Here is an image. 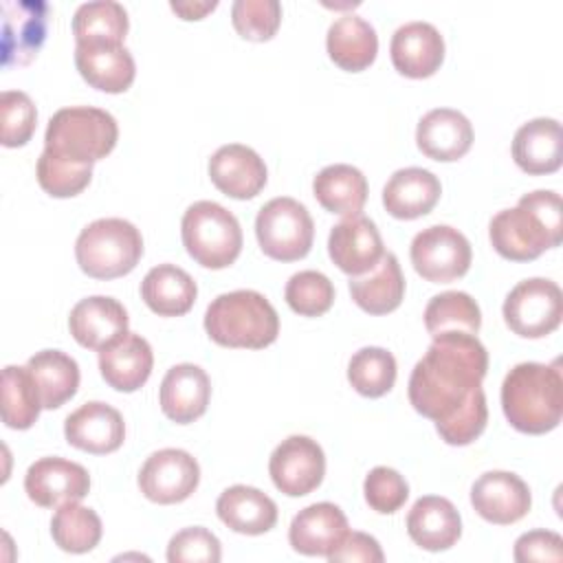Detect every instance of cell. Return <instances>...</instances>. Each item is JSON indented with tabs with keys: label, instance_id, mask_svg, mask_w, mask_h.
Masks as SVG:
<instances>
[{
	"label": "cell",
	"instance_id": "cell-1",
	"mask_svg": "<svg viewBox=\"0 0 563 563\" xmlns=\"http://www.w3.org/2000/svg\"><path fill=\"white\" fill-rule=\"evenodd\" d=\"M488 369V352L477 334H435L424 356L413 365L407 394L411 407L433 422L449 418Z\"/></svg>",
	"mask_w": 563,
	"mask_h": 563
},
{
	"label": "cell",
	"instance_id": "cell-2",
	"mask_svg": "<svg viewBox=\"0 0 563 563\" xmlns=\"http://www.w3.org/2000/svg\"><path fill=\"white\" fill-rule=\"evenodd\" d=\"M493 249L510 262L537 260L543 251L561 244V196L552 189L523 194L512 209H501L488 224Z\"/></svg>",
	"mask_w": 563,
	"mask_h": 563
},
{
	"label": "cell",
	"instance_id": "cell-3",
	"mask_svg": "<svg viewBox=\"0 0 563 563\" xmlns=\"http://www.w3.org/2000/svg\"><path fill=\"white\" fill-rule=\"evenodd\" d=\"M501 409L510 427L541 435L559 427L563 413V376L559 361L519 363L501 383Z\"/></svg>",
	"mask_w": 563,
	"mask_h": 563
},
{
	"label": "cell",
	"instance_id": "cell-4",
	"mask_svg": "<svg viewBox=\"0 0 563 563\" xmlns=\"http://www.w3.org/2000/svg\"><path fill=\"white\" fill-rule=\"evenodd\" d=\"M205 330L222 347L262 350L275 343L279 317L262 292L240 288L218 295L207 306Z\"/></svg>",
	"mask_w": 563,
	"mask_h": 563
},
{
	"label": "cell",
	"instance_id": "cell-5",
	"mask_svg": "<svg viewBox=\"0 0 563 563\" xmlns=\"http://www.w3.org/2000/svg\"><path fill=\"white\" fill-rule=\"evenodd\" d=\"M117 139L119 125L110 112L92 106H70L48 119L44 152L77 165H92L114 150Z\"/></svg>",
	"mask_w": 563,
	"mask_h": 563
},
{
	"label": "cell",
	"instance_id": "cell-6",
	"mask_svg": "<svg viewBox=\"0 0 563 563\" xmlns=\"http://www.w3.org/2000/svg\"><path fill=\"white\" fill-rule=\"evenodd\" d=\"M143 255L141 231L123 218H99L75 242L79 268L95 279H117L134 271Z\"/></svg>",
	"mask_w": 563,
	"mask_h": 563
},
{
	"label": "cell",
	"instance_id": "cell-7",
	"mask_svg": "<svg viewBox=\"0 0 563 563\" xmlns=\"http://www.w3.org/2000/svg\"><path fill=\"white\" fill-rule=\"evenodd\" d=\"M180 238L191 260L205 268H227L242 251V227L238 218L213 200L187 207L180 220Z\"/></svg>",
	"mask_w": 563,
	"mask_h": 563
},
{
	"label": "cell",
	"instance_id": "cell-8",
	"mask_svg": "<svg viewBox=\"0 0 563 563\" xmlns=\"http://www.w3.org/2000/svg\"><path fill=\"white\" fill-rule=\"evenodd\" d=\"M255 235L264 255L277 262H295L308 255L314 240V222L299 200L277 196L257 211Z\"/></svg>",
	"mask_w": 563,
	"mask_h": 563
},
{
	"label": "cell",
	"instance_id": "cell-9",
	"mask_svg": "<svg viewBox=\"0 0 563 563\" xmlns=\"http://www.w3.org/2000/svg\"><path fill=\"white\" fill-rule=\"evenodd\" d=\"M506 325L523 339H541L561 325L563 295L556 282L545 277L521 279L504 299Z\"/></svg>",
	"mask_w": 563,
	"mask_h": 563
},
{
	"label": "cell",
	"instance_id": "cell-10",
	"mask_svg": "<svg viewBox=\"0 0 563 563\" xmlns=\"http://www.w3.org/2000/svg\"><path fill=\"white\" fill-rule=\"evenodd\" d=\"M416 273L433 284H449L466 275L473 251L466 235L449 224H431L418 231L409 246Z\"/></svg>",
	"mask_w": 563,
	"mask_h": 563
},
{
	"label": "cell",
	"instance_id": "cell-11",
	"mask_svg": "<svg viewBox=\"0 0 563 563\" xmlns=\"http://www.w3.org/2000/svg\"><path fill=\"white\" fill-rule=\"evenodd\" d=\"M268 473L279 493L288 497H303L323 482V449L308 435H288L271 453Z\"/></svg>",
	"mask_w": 563,
	"mask_h": 563
},
{
	"label": "cell",
	"instance_id": "cell-12",
	"mask_svg": "<svg viewBox=\"0 0 563 563\" xmlns=\"http://www.w3.org/2000/svg\"><path fill=\"white\" fill-rule=\"evenodd\" d=\"M200 482L196 457L183 449L154 451L139 471V488L154 504H178L191 497Z\"/></svg>",
	"mask_w": 563,
	"mask_h": 563
},
{
	"label": "cell",
	"instance_id": "cell-13",
	"mask_svg": "<svg viewBox=\"0 0 563 563\" xmlns=\"http://www.w3.org/2000/svg\"><path fill=\"white\" fill-rule=\"evenodd\" d=\"M2 11V64L24 66L33 62L46 40L48 4L42 0H4Z\"/></svg>",
	"mask_w": 563,
	"mask_h": 563
},
{
	"label": "cell",
	"instance_id": "cell-14",
	"mask_svg": "<svg viewBox=\"0 0 563 563\" xmlns=\"http://www.w3.org/2000/svg\"><path fill=\"white\" fill-rule=\"evenodd\" d=\"M29 499L42 508H59L68 501H81L90 490L88 471L64 457H40L24 475Z\"/></svg>",
	"mask_w": 563,
	"mask_h": 563
},
{
	"label": "cell",
	"instance_id": "cell-15",
	"mask_svg": "<svg viewBox=\"0 0 563 563\" xmlns=\"http://www.w3.org/2000/svg\"><path fill=\"white\" fill-rule=\"evenodd\" d=\"M475 512L497 526H510L523 519L532 506L528 484L510 471H486L471 486Z\"/></svg>",
	"mask_w": 563,
	"mask_h": 563
},
{
	"label": "cell",
	"instance_id": "cell-16",
	"mask_svg": "<svg viewBox=\"0 0 563 563\" xmlns=\"http://www.w3.org/2000/svg\"><path fill=\"white\" fill-rule=\"evenodd\" d=\"M64 435L66 442L79 451L106 455L123 444L125 422L112 405L90 400L66 416Z\"/></svg>",
	"mask_w": 563,
	"mask_h": 563
},
{
	"label": "cell",
	"instance_id": "cell-17",
	"mask_svg": "<svg viewBox=\"0 0 563 563\" xmlns=\"http://www.w3.org/2000/svg\"><path fill=\"white\" fill-rule=\"evenodd\" d=\"M211 183L229 198L249 200L255 198L268 178L262 156L242 143H229L218 147L209 158Z\"/></svg>",
	"mask_w": 563,
	"mask_h": 563
},
{
	"label": "cell",
	"instance_id": "cell-18",
	"mask_svg": "<svg viewBox=\"0 0 563 563\" xmlns=\"http://www.w3.org/2000/svg\"><path fill=\"white\" fill-rule=\"evenodd\" d=\"M394 68L411 79L431 77L444 62V37L431 22L400 24L389 42Z\"/></svg>",
	"mask_w": 563,
	"mask_h": 563
},
{
	"label": "cell",
	"instance_id": "cell-19",
	"mask_svg": "<svg viewBox=\"0 0 563 563\" xmlns=\"http://www.w3.org/2000/svg\"><path fill=\"white\" fill-rule=\"evenodd\" d=\"M330 260L350 277L372 271L385 249L376 224L365 216H350L332 227L328 235Z\"/></svg>",
	"mask_w": 563,
	"mask_h": 563
},
{
	"label": "cell",
	"instance_id": "cell-20",
	"mask_svg": "<svg viewBox=\"0 0 563 563\" xmlns=\"http://www.w3.org/2000/svg\"><path fill=\"white\" fill-rule=\"evenodd\" d=\"M128 310L121 301L106 295L79 299L68 317L73 339L88 350H103L128 332Z\"/></svg>",
	"mask_w": 563,
	"mask_h": 563
},
{
	"label": "cell",
	"instance_id": "cell-21",
	"mask_svg": "<svg viewBox=\"0 0 563 563\" xmlns=\"http://www.w3.org/2000/svg\"><path fill=\"white\" fill-rule=\"evenodd\" d=\"M209 398L211 380L207 372L194 363H178L169 367L161 380V409L176 424H189L198 420L207 411Z\"/></svg>",
	"mask_w": 563,
	"mask_h": 563
},
{
	"label": "cell",
	"instance_id": "cell-22",
	"mask_svg": "<svg viewBox=\"0 0 563 563\" xmlns=\"http://www.w3.org/2000/svg\"><path fill=\"white\" fill-rule=\"evenodd\" d=\"M350 532L347 517L336 504L319 501L299 510L288 528V541L303 556H328Z\"/></svg>",
	"mask_w": 563,
	"mask_h": 563
},
{
	"label": "cell",
	"instance_id": "cell-23",
	"mask_svg": "<svg viewBox=\"0 0 563 563\" xmlns=\"http://www.w3.org/2000/svg\"><path fill=\"white\" fill-rule=\"evenodd\" d=\"M75 66L79 75L101 92H125L134 77L136 64L123 44H75Z\"/></svg>",
	"mask_w": 563,
	"mask_h": 563
},
{
	"label": "cell",
	"instance_id": "cell-24",
	"mask_svg": "<svg viewBox=\"0 0 563 563\" xmlns=\"http://www.w3.org/2000/svg\"><path fill=\"white\" fill-rule=\"evenodd\" d=\"M154 354L147 339L136 332H125L108 347L99 350V372L117 391H136L152 374Z\"/></svg>",
	"mask_w": 563,
	"mask_h": 563
},
{
	"label": "cell",
	"instance_id": "cell-25",
	"mask_svg": "<svg viewBox=\"0 0 563 563\" xmlns=\"http://www.w3.org/2000/svg\"><path fill=\"white\" fill-rule=\"evenodd\" d=\"M407 532L418 548L442 552L462 537V517L446 497L424 495L413 501L407 515Z\"/></svg>",
	"mask_w": 563,
	"mask_h": 563
},
{
	"label": "cell",
	"instance_id": "cell-26",
	"mask_svg": "<svg viewBox=\"0 0 563 563\" xmlns=\"http://www.w3.org/2000/svg\"><path fill=\"white\" fill-rule=\"evenodd\" d=\"M416 143L433 161H457L473 145V125L460 110L433 108L418 121Z\"/></svg>",
	"mask_w": 563,
	"mask_h": 563
},
{
	"label": "cell",
	"instance_id": "cell-27",
	"mask_svg": "<svg viewBox=\"0 0 563 563\" xmlns=\"http://www.w3.org/2000/svg\"><path fill=\"white\" fill-rule=\"evenodd\" d=\"M512 158L526 174H552L563 163L561 123L550 117H537L523 123L512 139Z\"/></svg>",
	"mask_w": 563,
	"mask_h": 563
},
{
	"label": "cell",
	"instance_id": "cell-28",
	"mask_svg": "<svg viewBox=\"0 0 563 563\" xmlns=\"http://www.w3.org/2000/svg\"><path fill=\"white\" fill-rule=\"evenodd\" d=\"M442 185L438 176L422 167H402L389 176L383 187V205L398 220L427 216L440 200Z\"/></svg>",
	"mask_w": 563,
	"mask_h": 563
},
{
	"label": "cell",
	"instance_id": "cell-29",
	"mask_svg": "<svg viewBox=\"0 0 563 563\" xmlns=\"http://www.w3.org/2000/svg\"><path fill=\"white\" fill-rule=\"evenodd\" d=\"M220 521L240 534H264L277 523V504L255 486L235 484L220 493L216 501Z\"/></svg>",
	"mask_w": 563,
	"mask_h": 563
},
{
	"label": "cell",
	"instance_id": "cell-30",
	"mask_svg": "<svg viewBox=\"0 0 563 563\" xmlns=\"http://www.w3.org/2000/svg\"><path fill=\"white\" fill-rule=\"evenodd\" d=\"M330 59L350 73L365 70L378 53V35L374 26L356 13L339 15L325 35Z\"/></svg>",
	"mask_w": 563,
	"mask_h": 563
},
{
	"label": "cell",
	"instance_id": "cell-31",
	"mask_svg": "<svg viewBox=\"0 0 563 563\" xmlns=\"http://www.w3.org/2000/svg\"><path fill=\"white\" fill-rule=\"evenodd\" d=\"M350 295L354 303L369 314L396 310L405 297V277L398 257L385 251L372 271L350 277Z\"/></svg>",
	"mask_w": 563,
	"mask_h": 563
},
{
	"label": "cell",
	"instance_id": "cell-32",
	"mask_svg": "<svg viewBox=\"0 0 563 563\" xmlns=\"http://www.w3.org/2000/svg\"><path fill=\"white\" fill-rule=\"evenodd\" d=\"M141 297L158 317H180L191 310L198 297V286L185 268L176 264H158L145 273Z\"/></svg>",
	"mask_w": 563,
	"mask_h": 563
},
{
	"label": "cell",
	"instance_id": "cell-33",
	"mask_svg": "<svg viewBox=\"0 0 563 563\" xmlns=\"http://www.w3.org/2000/svg\"><path fill=\"white\" fill-rule=\"evenodd\" d=\"M312 194L317 202L330 213L343 218L358 216L367 200V178L354 165L334 163L314 176Z\"/></svg>",
	"mask_w": 563,
	"mask_h": 563
},
{
	"label": "cell",
	"instance_id": "cell-34",
	"mask_svg": "<svg viewBox=\"0 0 563 563\" xmlns=\"http://www.w3.org/2000/svg\"><path fill=\"white\" fill-rule=\"evenodd\" d=\"M26 367L40 389L44 409H57L77 394L79 365L66 352L62 350L35 352L26 361Z\"/></svg>",
	"mask_w": 563,
	"mask_h": 563
},
{
	"label": "cell",
	"instance_id": "cell-35",
	"mask_svg": "<svg viewBox=\"0 0 563 563\" xmlns=\"http://www.w3.org/2000/svg\"><path fill=\"white\" fill-rule=\"evenodd\" d=\"M130 29L128 11L114 0H95L77 7L73 15L75 44H123Z\"/></svg>",
	"mask_w": 563,
	"mask_h": 563
},
{
	"label": "cell",
	"instance_id": "cell-36",
	"mask_svg": "<svg viewBox=\"0 0 563 563\" xmlns=\"http://www.w3.org/2000/svg\"><path fill=\"white\" fill-rule=\"evenodd\" d=\"M101 532L103 526L99 515L79 501L59 506L51 519V534L55 545L70 554L90 552L101 541Z\"/></svg>",
	"mask_w": 563,
	"mask_h": 563
},
{
	"label": "cell",
	"instance_id": "cell-37",
	"mask_svg": "<svg viewBox=\"0 0 563 563\" xmlns=\"http://www.w3.org/2000/svg\"><path fill=\"white\" fill-rule=\"evenodd\" d=\"M422 317L431 336L442 332L477 334L482 328V310L477 301L462 290H446L431 297Z\"/></svg>",
	"mask_w": 563,
	"mask_h": 563
},
{
	"label": "cell",
	"instance_id": "cell-38",
	"mask_svg": "<svg viewBox=\"0 0 563 563\" xmlns=\"http://www.w3.org/2000/svg\"><path fill=\"white\" fill-rule=\"evenodd\" d=\"M42 409L40 389L29 367L7 365L2 369V422L9 429H29Z\"/></svg>",
	"mask_w": 563,
	"mask_h": 563
},
{
	"label": "cell",
	"instance_id": "cell-39",
	"mask_svg": "<svg viewBox=\"0 0 563 563\" xmlns=\"http://www.w3.org/2000/svg\"><path fill=\"white\" fill-rule=\"evenodd\" d=\"M350 385L367 398H380L396 383V358L385 347L367 345L352 354L347 363Z\"/></svg>",
	"mask_w": 563,
	"mask_h": 563
},
{
	"label": "cell",
	"instance_id": "cell-40",
	"mask_svg": "<svg viewBox=\"0 0 563 563\" xmlns=\"http://www.w3.org/2000/svg\"><path fill=\"white\" fill-rule=\"evenodd\" d=\"M284 299L301 317H321L334 303V286L319 271H299L286 282Z\"/></svg>",
	"mask_w": 563,
	"mask_h": 563
},
{
	"label": "cell",
	"instance_id": "cell-41",
	"mask_svg": "<svg viewBox=\"0 0 563 563\" xmlns=\"http://www.w3.org/2000/svg\"><path fill=\"white\" fill-rule=\"evenodd\" d=\"M486 422H488L486 394L479 385L449 418L435 422V431L446 444L466 446L482 435V431L486 429Z\"/></svg>",
	"mask_w": 563,
	"mask_h": 563
},
{
	"label": "cell",
	"instance_id": "cell-42",
	"mask_svg": "<svg viewBox=\"0 0 563 563\" xmlns=\"http://www.w3.org/2000/svg\"><path fill=\"white\" fill-rule=\"evenodd\" d=\"M35 172L40 187L53 198H73L81 194L92 178V165H77L48 152L40 154Z\"/></svg>",
	"mask_w": 563,
	"mask_h": 563
},
{
	"label": "cell",
	"instance_id": "cell-43",
	"mask_svg": "<svg viewBox=\"0 0 563 563\" xmlns=\"http://www.w3.org/2000/svg\"><path fill=\"white\" fill-rule=\"evenodd\" d=\"M231 22L244 40L266 42L279 29L282 4L277 0H235Z\"/></svg>",
	"mask_w": 563,
	"mask_h": 563
},
{
	"label": "cell",
	"instance_id": "cell-44",
	"mask_svg": "<svg viewBox=\"0 0 563 563\" xmlns=\"http://www.w3.org/2000/svg\"><path fill=\"white\" fill-rule=\"evenodd\" d=\"M2 145L22 147L31 141L37 125V110L31 97L22 90H4L0 97Z\"/></svg>",
	"mask_w": 563,
	"mask_h": 563
},
{
	"label": "cell",
	"instance_id": "cell-45",
	"mask_svg": "<svg viewBox=\"0 0 563 563\" xmlns=\"http://www.w3.org/2000/svg\"><path fill=\"white\" fill-rule=\"evenodd\" d=\"M365 501L378 515H394L409 497L407 479L389 466H374L363 482Z\"/></svg>",
	"mask_w": 563,
	"mask_h": 563
},
{
	"label": "cell",
	"instance_id": "cell-46",
	"mask_svg": "<svg viewBox=\"0 0 563 563\" xmlns=\"http://www.w3.org/2000/svg\"><path fill=\"white\" fill-rule=\"evenodd\" d=\"M220 559L222 548L218 537L202 526L183 528L167 543L169 563H218Z\"/></svg>",
	"mask_w": 563,
	"mask_h": 563
},
{
	"label": "cell",
	"instance_id": "cell-47",
	"mask_svg": "<svg viewBox=\"0 0 563 563\" xmlns=\"http://www.w3.org/2000/svg\"><path fill=\"white\" fill-rule=\"evenodd\" d=\"M517 563H530V561H563V539L559 532L552 530H530L523 532L515 541L512 552Z\"/></svg>",
	"mask_w": 563,
	"mask_h": 563
},
{
	"label": "cell",
	"instance_id": "cell-48",
	"mask_svg": "<svg viewBox=\"0 0 563 563\" xmlns=\"http://www.w3.org/2000/svg\"><path fill=\"white\" fill-rule=\"evenodd\" d=\"M325 559L332 563H383L385 554L374 537L365 532H347Z\"/></svg>",
	"mask_w": 563,
	"mask_h": 563
},
{
	"label": "cell",
	"instance_id": "cell-49",
	"mask_svg": "<svg viewBox=\"0 0 563 563\" xmlns=\"http://www.w3.org/2000/svg\"><path fill=\"white\" fill-rule=\"evenodd\" d=\"M172 11H176L183 20H200L209 11L218 7V0H185V2H169Z\"/></svg>",
	"mask_w": 563,
	"mask_h": 563
}]
</instances>
